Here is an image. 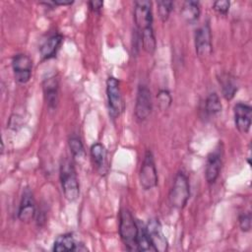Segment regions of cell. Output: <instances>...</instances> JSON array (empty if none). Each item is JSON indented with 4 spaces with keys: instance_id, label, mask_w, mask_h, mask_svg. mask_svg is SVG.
<instances>
[{
    "instance_id": "obj_1",
    "label": "cell",
    "mask_w": 252,
    "mask_h": 252,
    "mask_svg": "<svg viewBox=\"0 0 252 252\" xmlns=\"http://www.w3.org/2000/svg\"><path fill=\"white\" fill-rule=\"evenodd\" d=\"M59 175L65 198L70 202L76 201L80 195V186L75 166L70 159L61 160Z\"/></svg>"
},
{
    "instance_id": "obj_2",
    "label": "cell",
    "mask_w": 252,
    "mask_h": 252,
    "mask_svg": "<svg viewBox=\"0 0 252 252\" xmlns=\"http://www.w3.org/2000/svg\"><path fill=\"white\" fill-rule=\"evenodd\" d=\"M119 235L130 251H138L137 237H138V222L135 220L133 215L128 209H121L119 213Z\"/></svg>"
},
{
    "instance_id": "obj_3",
    "label": "cell",
    "mask_w": 252,
    "mask_h": 252,
    "mask_svg": "<svg viewBox=\"0 0 252 252\" xmlns=\"http://www.w3.org/2000/svg\"><path fill=\"white\" fill-rule=\"evenodd\" d=\"M190 197V185L187 176L179 171L173 180L172 187L168 194L170 205L175 209H183Z\"/></svg>"
},
{
    "instance_id": "obj_4",
    "label": "cell",
    "mask_w": 252,
    "mask_h": 252,
    "mask_svg": "<svg viewBox=\"0 0 252 252\" xmlns=\"http://www.w3.org/2000/svg\"><path fill=\"white\" fill-rule=\"evenodd\" d=\"M106 96L109 115L114 119L124 110V101L121 94L120 83L114 77H109L106 81Z\"/></svg>"
},
{
    "instance_id": "obj_5",
    "label": "cell",
    "mask_w": 252,
    "mask_h": 252,
    "mask_svg": "<svg viewBox=\"0 0 252 252\" xmlns=\"http://www.w3.org/2000/svg\"><path fill=\"white\" fill-rule=\"evenodd\" d=\"M139 180L144 190H151L158 185V177L156 168L154 157L150 151H147L140 168Z\"/></svg>"
},
{
    "instance_id": "obj_6",
    "label": "cell",
    "mask_w": 252,
    "mask_h": 252,
    "mask_svg": "<svg viewBox=\"0 0 252 252\" xmlns=\"http://www.w3.org/2000/svg\"><path fill=\"white\" fill-rule=\"evenodd\" d=\"M153 102L150 89L145 85H140L137 91L135 102V117L139 122L148 119L152 112Z\"/></svg>"
},
{
    "instance_id": "obj_7",
    "label": "cell",
    "mask_w": 252,
    "mask_h": 252,
    "mask_svg": "<svg viewBox=\"0 0 252 252\" xmlns=\"http://www.w3.org/2000/svg\"><path fill=\"white\" fill-rule=\"evenodd\" d=\"M12 68L15 80L19 84H26L30 81L32 76V61L28 55L24 53L16 54L12 59Z\"/></svg>"
},
{
    "instance_id": "obj_8",
    "label": "cell",
    "mask_w": 252,
    "mask_h": 252,
    "mask_svg": "<svg viewBox=\"0 0 252 252\" xmlns=\"http://www.w3.org/2000/svg\"><path fill=\"white\" fill-rule=\"evenodd\" d=\"M194 41L196 53L198 56L205 57L212 53V32L208 23L203 24L196 30Z\"/></svg>"
},
{
    "instance_id": "obj_9",
    "label": "cell",
    "mask_w": 252,
    "mask_h": 252,
    "mask_svg": "<svg viewBox=\"0 0 252 252\" xmlns=\"http://www.w3.org/2000/svg\"><path fill=\"white\" fill-rule=\"evenodd\" d=\"M134 22L139 31L152 27L153 13L152 3L147 0L135 1L134 3Z\"/></svg>"
},
{
    "instance_id": "obj_10",
    "label": "cell",
    "mask_w": 252,
    "mask_h": 252,
    "mask_svg": "<svg viewBox=\"0 0 252 252\" xmlns=\"http://www.w3.org/2000/svg\"><path fill=\"white\" fill-rule=\"evenodd\" d=\"M147 232L156 251L165 252L168 250V242L161 228V224L157 219H152L146 225Z\"/></svg>"
},
{
    "instance_id": "obj_11",
    "label": "cell",
    "mask_w": 252,
    "mask_h": 252,
    "mask_svg": "<svg viewBox=\"0 0 252 252\" xmlns=\"http://www.w3.org/2000/svg\"><path fill=\"white\" fill-rule=\"evenodd\" d=\"M234 123L237 130L246 134L249 132L252 123V108L249 104L238 102L233 107Z\"/></svg>"
},
{
    "instance_id": "obj_12",
    "label": "cell",
    "mask_w": 252,
    "mask_h": 252,
    "mask_svg": "<svg viewBox=\"0 0 252 252\" xmlns=\"http://www.w3.org/2000/svg\"><path fill=\"white\" fill-rule=\"evenodd\" d=\"M35 215V204L32 193L29 189H25L19 206L18 219L21 221L28 222L33 219Z\"/></svg>"
},
{
    "instance_id": "obj_13",
    "label": "cell",
    "mask_w": 252,
    "mask_h": 252,
    "mask_svg": "<svg viewBox=\"0 0 252 252\" xmlns=\"http://www.w3.org/2000/svg\"><path fill=\"white\" fill-rule=\"evenodd\" d=\"M58 80L55 76L47 77L42 82V90L45 102L49 109L56 108L58 102Z\"/></svg>"
},
{
    "instance_id": "obj_14",
    "label": "cell",
    "mask_w": 252,
    "mask_h": 252,
    "mask_svg": "<svg viewBox=\"0 0 252 252\" xmlns=\"http://www.w3.org/2000/svg\"><path fill=\"white\" fill-rule=\"evenodd\" d=\"M221 169V156L220 151L212 152L208 158L206 162V170L205 176L206 180L209 184L215 183L218 179L220 172Z\"/></svg>"
},
{
    "instance_id": "obj_15",
    "label": "cell",
    "mask_w": 252,
    "mask_h": 252,
    "mask_svg": "<svg viewBox=\"0 0 252 252\" xmlns=\"http://www.w3.org/2000/svg\"><path fill=\"white\" fill-rule=\"evenodd\" d=\"M63 40V36L60 33H54L52 35H50L40 46L39 48V52H40V56L43 60L46 59H50L52 57H54L62 43Z\"/></svg>"
},
{
    "instance_id": "obj_16",
    "label": "cell",
    "mask_w": 252,
    "mask_h": 252,
    "mask_svg": "<svg viewBox=\"0 0 252 252\" xmlns=\"http://www.w3.org/2000/svg\"><path fill=\"white\" fill-rule=\"evenodd\" d=\"M91 157L95 168L102 174L106 172V158L107 152L105 147L101 143H94L92 145L91 149Z\"/></svg>"
},
{
    "instance_id": "obj_17",
    "label": "cell",
    "mask_w": 252,
    "mask_h": 252,
    "mask_svg": "<svg viewBox=\"0 0 252 252\" xmlns=\"http://www.w3.org/2000/svg\"><path fill=\"white\" fill-rule=\"evenodd\" d=\"M80 250L79 243L75 240L73 234L65 233L59 235L53 244V251L56 252H69V251H78Z\"/></svg>"
},
{
    "instance_id": "obj_18",
    "label": "cell",
    "mask_w": 252,
    "mask_h": 252,
    "mask_svg": "<svg viewBox=\"0 0 252 252\" xmlns=\"http://www.w3.org/2000/svg\"><path fill=\"white\" fill-rule=\"evenodd\" d=\"M219 82H220L221 93L224 98L227 100L232 99L235 93L237 92V85H236L235 78L232 77L230 74L222 73L219 77Z\"/></svg>"
},
{
    "instance_id": "obj_19",
    "label": "cell",
    "mask_w": 252,
    "mask_h": 252,
    "mask_svg": "<svg viewBox=\"0 0 252 252\" xmlns=\"http://www.w3.org/2000/svg\"><path fill=\"white\" fill-rule=\"evenodd\" d=\"M182 18L189 24H194L198 21L201 13L200 3L198 1H185L180 10Z\"/></svg>"
},
{
    "instance_id": "obj_20",
    "label": "cell",
    "mask_w": 252,
    "mask_h": 252,
    "mask_svg": "<svg viewBox=\"0 0 252 252\" xmlns=\"http://www.w3.org/2000/svg\"><path fill=\"white\" fill-rule=\"evenodd\" d=\"M141 43L143 49L150 54H153L157 47V40L152 27L146 28L141 31Z\"/></svg>"
},
{
    "instance_id": "obj_21",
    "label": "cell",
    "mask_w": 252,
    "mask_h": 252,
    "mask_svg": "<svg viewBox=\"0 0 252 252\" xmlns=\"http://www.w3.org/2000/svg\"><path fill=\"white\" fill-rule=\"evenodd\" d=\"M139 231H138V237H137V249L138 251H156L151 239L149 237V234L147 232V228L142 223H138Z\"/></svg>"
},
{
    "instance_id": "obj_22",
    "label": "cell",
    "mask_w": 252,
    "mask_h": 252,
    "mask_svg": "<svg viewBox=\"0 0 252 252\" xmlns=\"http://www.w3.org/2000/svg\"><path fill=\"white\" fill-rule=\"evenodd\" d=\"M205 110L209 115H215L221 110V103L217 93H211L205 100Z\"/></svg>"
},
{
    "instance_id": "obj_23",
    "label": "cell",
    "mask_w": 252,
    "mask_h": 252,
    "mask_svg": "<svg viewBox=\"0 0 252 252\" xmlns=\"http://www.w3.org/2000/svg\"><path fill=\"white\" fill-rule=\"evenodd\" d=\"M68 144L73 158L78 161L83 160L85 158V149L81 139L78 138L77 136H72L69 139Z\"/></svg>"
},
{
    "instance_id": "obj_24",
    "label": "cell",
    "mask_w": 252,
    "mask_h": 252,
    "mask_svg": "<svg viewBox=\"0 0 252 252\" xmlns=\"http://www.w3.org/2000/svg\"><path fill=\"white\" fill-rule=\"evenodd\" d=\"M158 16L160 18V20L162 22L167 21L170 12L172 11L173 8V2L172 1H158Z\"/></svg>"
},
{
    "instance_id": "obj_25",
    "label": "cell",
    "mask_w": 252,
    "mask_h": 252,
    "mask_svg": "<svg viewBox=\"0 0 252 252\" xmlns=\"http://www.w3.org/2000/svg\"><path fill=\"white\" fill-rule=\"evenodd\" d=\"M157 99L158 107L161 110H166L172 102V97L167 90H160L157 94Z\"/></svg>"
},
{
    "instance_id": "obj_26",
    "label": "cell",
    "mask_w": 252,
    "mask_h": 252,
    "mask_svg": "<svg viewBox=\"0 0 252 252\" xmlns=\"http://www.w3.org/2000/svg\"><path fill=\"white\" fill-rule=\"evenodd\" d=\"M239 226L242 231H249L251 229V214L250 212L242 213L239 216Z\"/></svg>"
},
{
    "instance_id": "obj_27",
    "label": "cell",
    "mask_w": 252,
    "mask_h": 252,
    "mask_svg": "<svg viewBox=\"0 0 252 252\" xmlns=\"http://www.w3.org/2000/svg\"><path fill=\"white\" fill-rule=\"evenodd\" d=\"M230 2L227 0H219L214 2L213 4V9L218 12L220 15H226L228 10H229Z\"/></svg>"
},
{
    "instance_id": "obj_28",
    "label": "cell",
    "mask_w": 252,
    "mask_h": 252,
    "mask_svg": "<svg viewBox=\"0 0 252 252\" xmlns=\"http://www.w3.org/2000/svg\"><path fill=\"white\" fill-rule=\"evenodd\" d=\"M89 6L94 12H99L103 6V2L100 0H93L89 2Z\"/></svg>"
},
{
    "instance_id": "obj_29",
    "label": "cell",
    "mask_w": 252,
    "mask_h": 252,
    "mask_svg": "<svg viewBox=\"0 0 252 252\" xmlns=\"http://www.w3.org/2000/svg\"><path fill=\"white\" fill-rule=\"evenodd\" d=\"M53 4L56 6H66V5H71L73 4V1H64V0H54L52 1Z\"/></svg>"
}]
</instances>
